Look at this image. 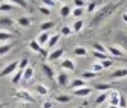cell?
I'll return each mask as SVG.
<instances>
[{"mask_svg": "<svg viewBox=\"0 0 127 108\" xmlns=\"http://www.w3.org/2000/svg\"><path fill=\"white\" fill-rule=\"evenodd\" d=\"M118 6H120V3H116V2H110V3H107L104 5L101 9H99L95 15H94V18L90 20V28H96V26H99L103 21H106L109 17H110L116 9H118Z\"/></svg>", "mask_w": 127, "mask_h": 108, "instance_id": "1", "label": "cell"}, {"mask_svg": "<svg viewBox=\"0 0 127 108\" xmlns=\"http://www.w3.org/2000/svg\"><path fill=\"white\" fill-rule=\"evenodd\" d=\"M17 67H19V61H12V62H9V64H6L3 67V70L0 72V78H5V76L12 75L14 72L17 70Z\"/></svg>", "mask_w": 127, "mask_h": 108, "instance_id": "2", "label": "cell"}, {"mask_svg": "<svg viewBox=\"0 0 127 108\" xmlns=\"http://www.w3.org/2000/svg\"><path fill=\"white\" fill-rule=\"evenodd\" d=\"M15 97L17 99H22V101H25V102H34L35 101L34 96L28 91V90H22V88L15 90Z\"/></svg>", "mask_w": 127, "mask_h": 108, "instance_id": "3", "label": "cell"}, {"mask_svg": "<svg viewBox=\"0 0 127 108\" xmlns=\"http://www.w3.org/2000/svg\"><path fill=\"white\" fill-rule=\"evenodd\" d=\"M0 26H6V28H9L14 35L19 34V29L14 26V20L9 18V17H2V18H0Z\"/></svg>", "mask_w": 127, "mask_h": 108, "instance_id": "4", "label": "cell"}, {"mask_svg": "<svg viewBox=\"0 0 127 108\" xmlns=\"http://www.w3.org/2000/svg\"><path fill=\"white\" fill-rule=\"evenodd\" d=\"M115 41L127 52V34H126V32H123V31L116 32V35H115Z\"/></svg>", "mask_w": 127, "mask_h": 108, "instance_id": "5", "label": "cell"}, {"mask_svg": "<svg viewBox=\"0 0 127 108\" xmlns=\"http://www.w3.org/2000/svg\"><path fill=\"white\" fill-rule=\"evenodd\" d=\"M120 97H121V94L118 93L116 90H110V91H109V96H107V101H109L110 105L118 107L120 105Z\"/></svg>", "mask_w": 127, "mask_h": 108, "instance_id": "6", "label": "cell"}, {"mask_svg": "<svg viewBox=\"0 0 127 108\" xmlns=\"http://www.w3.org/2000/svg\"><path fill=\"white\" fill-rule=\"evenodd\" d=\"M92 91H94V88H90V87H81V88L74 90V94L78 97H87L89 94H92Z\"/></svg>", "mask_w": 127, "mask_h": 108, "instance_id": "7", "label": "cell"}, {"mask_svg": "<svg viewBox=\"0 0 127 108\" xmlns=\"http://www.w3.org/2000/svg\"><path fill=\"white\" fill-rule=\"evenodd\" d=\"M107 53H110L113 58H120V59H123V56H124V52L118 46H109L107 47Z\"/></svg>", "mask_w": 127, "mask_h": 108, "instance_id": "8", "label": "cell"}, {"mask_svg": "<svg viewBox=\"0 0 127 108\" xmlns=\"http://www.w3.org/2000/svg\"><path fill=\"white\" fill-rule=\"evenodd\" d=\"M63 55H64V49H55V50H52V52L49 53V55H48V61L54 62V61L60 59Z\"/></svg>", "mask_w": 127, "mask_h": 108, "instance_id": "9", "label": "cell"}, {"mask_svg": "<svg viewBox=\"0 0 127 108\" xmlns=\"http://www.w3.org/2000/svg\"><path fill=\"white\" fill-rule=\"evenodd\" d=\"M40 67H41V72L44 73V76H46L48 79H51V81H54V79H55V75H54V70H52V67H51L49 64H46V62H44V64H41Z\"/></svg>", "mask_w": 127, "mask_h": 108, "instance_id": "10", "label": "cell"}, {"mask_svg": "<svg viewBox=\"0 0 127 108\" xmlns=\"http://www.w3.org/2000/svg\"><path fill=\"white\" fill-rule=\"evenodd\" d=\"M126 76H127V67H124V69H116L115 72H112L110 79H121V78H126Z\"/></svg>", "mask_w": 127, "mask_h": 108, "instance_id": "11", "label": "cell"}, {"mask_svg": "<svg viewBox=\"0 0 127 108\" xmlns=\"http://www.w3.org/2000/svg\"><path fill=\"white\" fill-rule=\"evenodd\" d=\"M69 87L72 90H77V88H81V87H86V81L81 79V78H75L74 81H70L69 82Z\"/></svg>", "mask_w": 127, "mask_h": 108, "instance_id": "12", "label": "cell"}, {"mask_svg": "<svg viewBox=\"0 0 127 108\" xmlns=\"http://www.w3.org/2000/svg\"><path fill=\"white\" fill-rule=\"evenodd\" d=\"M49 37H51L49 32H41V34L38 35V37H37V40H35V41H37V43L40 44V47H43V46H46V44H48Z\"/></svg>", "mask_w": 127, "mask_h": 108, "instance_id": "13", "label": "cell"}, {"mask_svg": "<svg viewBox=\"0 0 127 108\" xmlns=\"http://www.w3.org/2000/svg\"><path fill=\"white\" fill-rule=\"evenodd\" d=\"M61 69H64L67 72H74L75 70V62L72 61L70 58H66V59H63V62H61Z\"/></svg>", "mask_w": 127, "mask_h": 108, "instance_id": "14", "label": "cell"}, {"mask_svg": "<svg viewBox=\"0 0 127 108\" xmlns=\"http://www.w3.org/2000/svg\"><path fill=\"white\" fill-rule=\"evenodd\" d=\"M60 38H61V35H60V34H54V35H51V37H49V41H48L46 46H48L49 49L55 47V46H57V43L60 41Z\"/></svg>", "mask_w": 127, "mask_h": 108, "instance_id": "15", "label": "cell"}, {"mask_svg": "<svg viewBox=\"0 0 127 108\" xmlns=\"http://www.w3.org/2000/svg\"><path fill=\"white\" fill-rule=\"evenodd\" d=\"M34 90H35V91H37L40 96H48V94H49V88H48L46 85H43V84H37V85L34 87Z\"/></svg>", "mask_w": 127, "mask_h": 108, "instance_id": "16", "label": "cell"}, {"mask_svg": "<svg viewBox=\"0 0 127 108\" xmlns=\"http://www.w3.org/2000/svg\"><path fill=\"white\" fill-rule=\"evenodd\" d=\"M12 49H14V43L2 44V46H0V56H3V55H6V53H9Z\"/></svg>", "mask_w": 127, "mask_h": 108, "instance_id": "17", "label": "cell"}, {"mask_svg": "<svg viewBox=\"0 0 127 108\" xmlns=\"http://www.w3.org/2000/svg\"><path fill=\"white\" fill-rule=\"evenodd\" d=\"M6 2H9L15 6H20L23 8V9H29V3H28V0H6Z\"/></svg>", "mask_w": 127, "mask_h": 108, "instance_id": "18", "label": "cell"}, {"mask_svg": "<svg viewBox=\"0 0 127 108\" xmlns=\"http://www.w3.org/2000/svg\"><path fill=\"white\" fill-rule=\"evenodd\" d=\"M17 23H19L20 28H29L32 20L29 18V17H20V18H17Z\"/></svg>", "mask_w": 127, "mask_h": 108, "instance_id": "19", "label": "cell"}, {"mask_svg": "<svg viewBox=\"0 0 127 108\" xmlns=\"http://www.w3.org/2000/svg\"><path fill=\"white\" fill-rule=\"evenodd\" d=\"M32 78H34V69L28 66V67L25 69V72H23V76H22V79H23V81H31Z\"/></svg>", "mask_w": 127, "mask_h": 108, "instance_id": "20", "label": "cell"}, {"mask_svg": "<svg viewBox=\"0 0 127 108\" xmlns=\"http://www.w3.org/2000/svg\"><path fill=\"white\" fill-rule=\"evenodd\" d=\"M57 82H58L61 87L67 85V84H69V76H67L66 73H58V76H57Z\"/></svg>", "mask_w": 127, "mask_h": 108, "instance_id": "21", "label": "cell"}, {"mask_svg": "<svg viewBox=\"0 0 127 108\" xmlns=\"http://www.w3.org/2000/svg\"><path fill=\"white\" fill-rule=\"evenodd\" d=\"M54 101H57L58 104H67V102H70V101H72V97H70L69 94H57Z\"/></svg>", "mask_w": 127, "mask_h": 108, "instance_id": "22", "label": "cell"}, {"mask_svg": "<svg viewBox=\"0 0 127 108\" xmlns=\"http://www.w3.org/2000/svg\"><path fill=\"white\" fill-rule=\"evenodd\" d=\"M22 76H23V72L22 70H19V69H17L15 72H14V73H12V78H11V81H12V84H19L20 82V81H22Z\"/></svg>", "mask_w": 127, "mask_h": 108, "instance_id": "23", "label": "cell"}, {"mask_svg": "<svg viewBox=\"0 0 127 108\" xmlns=\"http://www.w3.org/2000/svg\"><path fill=\"white\" fill-rule=\"evenodd\" d=\"M54 26H55V23H54L52 20H48V21H43L41 24H40V29H41V32H48L49 29H52Z\"/></svg>", "mask_w": 127, "mask_h": 108, "instance_id": "24", "label": "cell"}, {"mask_svg": "<svg viewBox=\"0 0 127 108\" xmlns=\"http://www.w3.org/2000/svg\"><path fill=\"white\" fill-rule=\"evenodd\" d=\"M74 55H75V56H86V55H87V49L83 47V46H77V47L74 49Z\"/></svg>", "mask_w": 127, "mask_h": 108, "instance_id": "25", "label": "cell"}, {"mask_svg": "<svg viewBox=\"0 0 127 108\" xmlns=\"http://www.w3.org/2000/svg\"><path fill=\"white\" fill-rule=\"evenodd\" d=\"M107 96H109V91H103L101 94H99L96 99H95V105H101L107 101Z\"/></svg>", "mask_w": 127, "mask_h": 108, "instance_id": "26", "label": "cell"}, {"mask_svg": "<svg viewBox=\"0 0 127 108\" xmlns=\"http://www.w3.org/2000/svg\"><path fill=\"white\" fill-rule=\"evenodd\" d=\"M70 12H72V11H70V6H69V5H63V6H61V9H60V15L63 17V18L69 17V15H70Z\"/></svg>", "mask_w": 127, "mask_h": 108, "instance_id": "27", "label": "cell"}, {"mask_svg": "<svg viewBox=\"0 0 127 108\" xmlns=\"http://www.w3.org/2000/svg\"><path fill=\"white\" fill-rule=\"evenodd\" d=\"M12 9H14V5H11V3H6V2L0 3V12H11Z\"/></svg>", "mask_w": 127, "mask_h": 108, "instance_id": "28", "label": "cell"}, {"mask_svg": "<svg viewBox=\"0 0 127 108\" xmlns=\"http://www.w3.org/2000/svg\"><path fill=\"white\" fill-rule=\"evenodd\" d=\"M6 40H14V34L12 32L0 31V41H6Z\"/></svg>", "mask_w": 127, "mask_h": 108, "instance_id": "29", "label": "cell"}, {"mask_svg": "<svg viewBox=\"0 0 127 108\" xmlns=\"http://www.w3.org/2000/svg\"><path fill=\"white\" fill-rule=\"evenodd\" d=\"M84 28V21L83 20H77L74 23V26H72V32H80V31H83Z\"/></svg>", "mask_w": 127, "mask_h": 108, "instance_id": "30", "label": "cell"}, {"mask_svg": "<svg viewBox=\"0 0 127 108\" xmlns=\"http://www.w3.org/2000/svg\"><path fill=\"white\" fill-rule=\"evenodd\" d=\"M70 34H74L70 26H61V29H60V35H61V37H69Z\"/></svg>", "mask_w": 127, "mask_h": 108, "instance_id": "31", "label": "cell"}, {"mask_svg": "<svg viewBox=\"0 0 127 108\" xmlns=\"http://www.w3.org/2000/svg\"><path fill=\"white\" fill-rule=\"evenodd\" d=\"M94 88L95 90H99V91H110V90H112L110 84H95Z\"/></svg>", "mask_w": 127, "mask_h": 108, "instance_id": "32", "label": "cell"}, {"mask_svg": "<svg viewBox=\"0 0 127 108\" xmlns=\"http://www.w3.org/2000/svg\"><path fill=\"white\" fill-rule=\"evenodd\" d=\"M28 46H29V49L32 50V52H40L41 50V47H40V44L37 43V41H35V40H32V41H29V44H28Z\"/></svg>", "mask_w": 127, "mask_h": 108, "instance_id": "33", "label": "cell"}, {"mask_svg": "<svg viewBox=\"0 0 127 108\" xmlns=\"http://www.w3.org/2000/svg\"><path fill=\"white\" fill-rule=\"evenodd\" d=\"M94 50L99 53H107V47H104L101 43H94Z\"/></svg>", "mask_w": 127, "mask_h": 108, "instance_id": "34", "label": "cell"}, {"mask_svg": "<svg viewBox=\"0 0 127 108\" xmlns=\"http://www.w3.org/2000/svg\"><path fill=\"white\" fill-rule=\"evenodd\" d=\"M94 78H96V73H94V72H83L81 73V79H84V81L94 79Z\"/></svg>", "mask_w": 127, "mask_h": 108, "instance_id": "35", "label": "cell"}, {"mask_svg": "<svg viewBox=\"0 0 127 108\" xmlns=\"http://www.w3.org/2000/svg\"><path fill=\"white\" fill-rule=\"evenodd\" d=\"M83 14H84V8H75V9L72 11V15L78 20H80V17H83Z\"/></svg>", "mask_w": 127, "mask_h": 108, "instance_id": "36", "label": "cell"}, {"mask_svg": "<svg viewBox=\"0 0 127 108\" xmlns=\"http://www.w3.org/2000/svg\"><path fill=\"white\" fill-rule=\"evenodd\" d=\"M99 64H101L103 69H109V67L113 66V58H110V59H103V61H99Z\"/></svg>", "mask_w": 127, "mask_h": 108, "instance_id": "37", "label": "cell"}, {"mask_svg": "<svg viewBox=\"0 0 127 108\" xmlns=\"http://www.w3.org/2000/svg\"><path fill=\"white\" fill-rule=\"evenodd\" d=\"M28 64H29V59L28 58H23L22 61H19V67H17V69L22 70V72H25V69L28 67Z\"/></svg>", "mask_w": 127, "mask_h": 108, "instance_id": "38", "label": "cell"}, {"mask_svg": "<svg viewBox=\"0 0 127 108\" xmlns=\"http://www.w3.org/2000/svg\"><path fill=\"white\" fill-rule=\"evenodd\" d=\"M104 69L101 67V64H99V62H94V64H92V70H90V72H94V73H101V72H103Z\"/></svg>", "mask_w": 127, "mask_h": 108, "instance_id": "39", "label": "cell"}, {"mask_svg": "<svg viewBox=\"0 0 127 108\" xmlns=\"http://www.w3.org/2000/svg\"><path fill=\"white\" fill-rule=\"evenodd\" d=\"M41 3L43 6H46V8H52V6H55V0H41Z\"/></svg>", "mask_w": 127, "mask_h": 108, "instance_id": "40", "label": "cell"}, {"mask_svg": "<svg viewBox=\"0 0 127 108\" xmlns=\"http://www.w3.org/2000/svg\"><path fill=\"white\" fill-rule=\"evenodd\" d=\"M38 55H40V58H41V59H48V55H49V52H48L46 49H43V47H41V50L38 52Z\"/></svg>", "mask_w": 127, "mask_h": 108, "instance_id": "41", "label": "cell"}, {"mask_svg": "<svg viewBox=\"0 0 127 108\" xmlns=\"http://www.w3.org/2000/svg\"><path fill=\"white\" fill-rule=\"evenodd\" d=\"M95 8H96V2H90V3L87 5V12L92 14V12L95 11Z\"/></svg>", "mask_w": 127, "mask_h": 108, "instance_id": "42", "label": "cell"}, {"mask_svg": "<svg viewBox=\"0 0 127 108\" xmlns=\"http://www.w3.org/2000/svg\"><path fill=\"white\" fill-rule=\"evenodd\" d=\"M38 11H40L43 15H49V14H51V9H49V8H46V6H43V5L38 8Z\"/></svg>", "mask_w": 127, "mask_h": 108, "instance_id": "43", "label": "cell"}, {"mask_svg": "<svg viewBox=\"0 0 127 108\" xmlns=\"http://www.w3.org/2000/svg\"><path fill=\"white\" fill-rule=\"evenodd\" d=\"M74 5H75V8H84L86 0H74Z\"/></svg>", "mask_w": 127, "mask_h": 108, "instance_id": "44", "label": "cell"}, {"mask_svg": "<svg viewBox=\"0 0 127 108\" xmlns=\"http://www.w3.org/2000/svg\"><path fill=\"white\" fill-rule=\"evenodd\" d=\"M118 107H120V108H126L127 107V99L126 97H120V105H118Z\"/></svg>", "mask_w": 127, "mask_h": 108, "instance_id": "45", "label": "cell"}, {"mask_svg": "<svg viewBox=\"0 0 127 108\" xmlns=\"http://www.w3.org/2000/svg\"><path fill=\"white\" fill-rule=\"evenodd\" d=\"M41 107H43V108H52V107H54V102H52V101H44Z\"/></svg>", "mask_w": 127, "mask_h": 108, "instance_id": "46", "label": "cell"}, {"mask_svg": "<svg viewBox=\"0 0 127 108\" xmlns=\"http://www.w3.org/2000/svg\"><path fill=\"white\" fill-rule=\"evenodd\" d=\"M123 20H124V21H126V23H127V14H126V12H124V14H123Z\"/></svg>", "mask_w": 127, "mask_h": 108, "instance_id": "47", "label": "cell"}, {"mask_svg": "<svg viewBox=\"0 0 127 108\" xmlns=\"http://www.w3.org/2000/svg\"><path fill=\"white\" fill-rule=\"evenodd\" d=\"M109 108H120V107H113V105H109Z\"/></svg>", "mask_w": 127, "mask_h": 108, "instance_id": "48", "label": "cell"}, {"mask_svg": "<svg viewBox=\"0 0 127 108\" xmlns=\"http://www.w3.org/2000/svg\"><path fill=\"white\" fill-rule=\"evenodd\" d=\"M0 108H5V104H0Z\"/></svg>", "mask_w": 127, "mask_h": 108, "instance_id": "49", "label": "cell"}, {"mask_svg": "<svg viewBox=\"0 0 127 108\" xmlns=\"http://www.w3.org/2000/svg\"><path fill=\"white\" fill-rule=\"evenodd\" d=\"M3 2H5V0H0V3H3Z\"/></svg>", "mask_w": 127, "mask_h": 108, "instance_id": "50", "label": "cell"}, {"mask_svg": "<svg viewBox=\"0 0 127 108\" xmlns=\"http://www.w3.org/2000/svg\"><path fill=\"white\" fill-rule=\"evenodd\" d=\"M77 108H84V107H77Z\"/></svg>", "mask_w": 127, "mask_h": 108, "instance_id": "51", "label": "cell"}, {"mask_svg": "<svg viewBox=\"0 0 127 108\" xmlns=\"http://www.w3.org/2000/svg\"><path fill=\"white\" fill-rule=\"evenodd\" d=\"M126 14H127V11H126Z\"/></svg>", "mask_w": 127, "mask_h": 108, "instance_id": "52", "label": "cell"}]
</instances>
